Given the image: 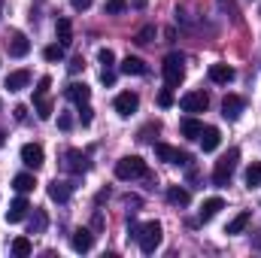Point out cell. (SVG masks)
<instances>
[{
	"instance_id": "1",
	"label": "cell",
	"mask_w": 261,
	"mask_h": 258,
	"mask_svg": "<svg viewBox=\"0 0 261 258\" xmlns=\"http://www.w3.org/2000/svg\"><path fill=\"white\" fill-rule=\"evenodd\" d=\"M237 161H240V149H228V155H222V158L216 161V167H213V186L225 189V186L231 183L234 170H237Z\"/></svg>"
},
{
	"instance_id": "2",
	"label": "cell",
	"mask_w": 261,
	"mask_h": 258,
	"mask_svg": "<svg viewBox=\"0 0 261 258\" xmlns=\"http://www.w3.org/2000/svg\"><path fill=\"white\" fill-rule=\"evenodd\" d=\"M116 176H119L122 183L143 179V176H149V167H146V161H143L140 155H125V158L116 161Z\"/></svg>"
},
{
	"instance_id": "3",
	"label": "cell",
	"mask_w": 261,
	"mask_h": 258,
	"mask_svg": "<svg viewBox=\"0 0 261 258\" xmlns=\"http://www.w3.org/2000/svg\"><path fill=\"white\" fill-rule=\"evenodd\" d=\"M161 237H164V228H161V222H146V225H140L137 243H140V249H143L146 255H152V252L161 246Z\"/></svg>"
},
{
	"instance_id": "4",
	"label": "cell",
	"mask_w": 261,
	"mask_h": 258,
	"mask_svg": "<svg viewBox=\"0 0 261 258\" xmlns=\"http://www.w3.org/2000/svg\"><path fill=\"white\" fill-rule=\"evenodd\" d=\"M161 73H164L167 88H176V85L182 82V76H186V55L170 52V55L164 58V64H161Z\"/></svg>"
},
{
	"instance_id": "5",
	"label": "cell",
	"mask_w": 261,
	"mask_h": 258,
	"mask_svg": "<svg viewBox=\"0 0 261 258\" xmlns=\"http://www.w3.org/2000/svg\"><path fill=\"white\" fill-rule=\"evenodd\" d=\"M155 155L167 164H179V167L192 164V155H186V152H179L176 146H167V143H155Z\"/></svg>"
},
{
	"instance_id": "6",
	"label": "cell",
	"mask_w": 261,
	"mask_h": 258,
	"mask_svg": "<svg viewBox=\"0 0 261 258\" xmlns=\"http://www.w3.org/2000/svg\"><path fill=\"white\" fill-rule=\"evenodd\" d=\"M61 158H64V161H61V167H64L67 173H76V176H82V173L91 167V164H88V158H85L79 149H67Z\"/></svg>"
},
{
	"instance_id": "7",
	"label": "cell",
	"mask_w": 261,
	"mask_h": 258,
	"mask_svg": "<svg viewBox=\"0 0 261 258\" xmlns=\"http://www.w3.org/2000/svg\"><path fill=\"white\" fill-rule=\"evenodd\" d=\"M179 107H182V113H206L210 97L203 91H189V94L179 97Z\"/></svg>"
},
{
	"instance_id": "8",
	"label": "cell",
	"mask_w": 261,
	"mask_h": 258,
	"mask_svg": "<svg viewBox=\"0 0 261 258\" xmlns=\"http://www.w3.org/2000/svg\"><path fill=\"white\" fill-rule=\"evenodd\" d=\"M243 107H246V100H243L240 94H225V100H222V116H225L228 122H237L240 113H243Z\"/></svg>"
},
{
	"instance_id": "9",
	"label": "cell",
	"mask_w": 261,
	"mask_h": 258,
	"mask_svg": "<svg viewBox=\"0 0 261 258\" xmlns=\"http://www.w3.org/2000/svg\"><path fill=\"white\" fill-rule=\"evenodd\" d=\"M21 161H24V167L40 170V167H43V146H37V143H24V146H21Z\"/></svg>"
},
{
	"instance_id": "10",
	"label": "cell",
	"mask_w": 261,
	"mask_h": 258,
	"mask_svg": "<svg viewBox=\"0 0 261 258\" xmlns=\"http://www.w3.org/2000/svg\"><path fill=\"white\" fill-rule=\"evenodd\" d=\"M31 210H34V207H31V203H28V197L21 194V197H15V200L9 203V210H6V222H9V225H15V222H21Z\"/></svg>"
},
{
	"instance_id": "11",
	"label": "cell",
	"mask_w": 261,
	"mask_h": 258,
	"mask_svg": "<svg viewBox=\"0 0 261 258\" xmlns=\"http://www.w3.org/2000/svg\"><path fill=\"white\" fill-rule=\"evenodd\" d=\"M137 107H140V97H137L134 91H122V94L116 97V113H119L122 119H128L130 113H137Z\"/></svg>"
},
{
	"instance_id": "12",
	"label": "cell",
	"mask_w": 261,
	"mask_h": 258,
	"mask_svg": "<svg viewBox=\"0 0 261 258\" xmlns=\"http://www.w3.org/2000/svg\"><path fill=\"white\" fill-rule=\"evenodd\" d=\"M64 97L67 100H73L76 107H82V104H88V97H91V88L85 85V82H70L64 88Z\"/></svg>"
},
{
	"instance_id": "13",
	"label": "cell",
	"mask_w": 261,
	"mask_h": 258,
	"mask_svg": "<svg viewBox=\"0 0 261 258\" xmlns=\"http://www.w3.org/2000/svg\"><path fill=\"white\" fill-rule=\"evenodd\" d=\"M28 52H31V40H28L21 31H15V34L9 37V55H12V58H24Z\"/></svg>"
},
{
	"instance_id": "14",
	"label": "cell",
	"mask_w": 261,
	"mask_h": 258,
	"mask_svg": "<svg viewBox=\"0 0 261 258\" xmlns=\"http://www.w3.org/2000/svg\"><path fill=\"white\" fill-rule=\"evenodd\" d=\"M70 246H73L76 252H88V249L94 246V234H91L88 228H79V231H73V237H70Z\"/></svg>"
},
{
	"instance_id": "15",
	"label": "cell",
	"mask_w": 261,
	"mask_h": 258,
	"mask_svg": "<svg viewBox=\"0 0 261 258\" xmlns=\"http://www.w3.org/2000/svg\"><path fill=\"white\" fill-rule=\"evenodd\" d=\"M234 67L228 64H210V82H216V85H228V82H234Z\"/></svg>"
},
{
	"instance_id": "16",
	"label": "cell",
	"mask_w": 261,
	"mask_h": 258,
	"mask_svg": "<svg viewBox=\"0 0 261 258\" xmlns=\"http://www.w3.org/2000/svg\"><path fill=\"white\" fill-rule=\"evenodd\" d=\"M9 91H21V88H28L31 85V70H12L9 76H6V82H3Z\"/></svg>"
},
{
	"instance_id": "17",
	"label": "cell",
	"mask_w": 261,
	"mask_h": 258,
	"mask_svg": "<svg viewBox=\"0 0 261 258\" xmlns=\"http://www.w3.org/2000/svg\"><path fill=\"white\" fill-rule=\"evenodd\" d=\"M219 210H225V200L222 197H206L203 203H200V213H197V222H210Z\"/></svg>"
},
{
	"instance_id": "18",
	"label": "cell",
	"mask_w": 261,
	"mask_h": 258,
	"mask_svg": "<svg viewBox=\"0 0 261 258\" xmlns=\"http://www.w3.org/2000/svg\"><path fill=\"white\" fill-rule=\"evenodd\" d=\"M70 194H73V186H70V183H64V179H52V183H49V197H52V200L67 203Z\"/></svg>"
},
{
	"instance_id": "19",
	"label": "cell",
	"mask_w": 261,
	"mask_h": 258,
	"mask_svg": "<svg viewBox=\"0 0 261 258\" xmlns=\"http://www.w3.org/2000/svg\"><path fill=\"white\" fill-rule=\"evenodd\" d=\"M197 140H200L203 152H216V149H219V143H222V134H219V128H203Z\"/></svg>"
},
{
	"instance_id": "20",
	"label": "cell",
	"mask_w": 261,
	"mask_h": 258,
	"mask_svg": "<svg viewBox=\"0 0 261 258\" xmlns=\"http://www.w3.org/2000/svg\"><path fill=\"white\" fill-rule=\"evenodd\" d=\"M249 222H252V213H249V210H243V213H237V216L228 222L225 234H243V231L249 228Z\"/></svg>"
},
{
	"instance_id": "21",
	"label": "cell",
	"mask_w": 261,
	"mask_h": 258,
	"mask_svg": "<svg viewBox=\"0 0 261 258\" xmlns=\"http://www.w3.org/2000/svg\"><path fill=\"white\" fill-rule=\"evenodd\" d=\"M125 76H146V61L143 58H137V55H128L125 61H122V67H119Z\"/></svg>"
},
{
	"instance_id": "22",
	"label": "cell",
	"mask_w": 261,
	"mask_h": 258,
	"mask_svg": "<svg viewBox=\"0 0 261 258\" xmlns=\"http://www.w3.org/2000/svg\"><path fill=\"white\" fill-rule=\"evenodd\" d=\"M167 200L173 207H189L192 203V194H189V189H182V186H167Z\"/></svg>"
},
{
	"instance_id": "23",
	"label": "cell",
	"mask_w": 261,
	"mask_h": 258,
	"mask_svg": "<svg viewBox=\"0 0 261 258\" xmlns=\"http://www.w3.org/2000/svg\"><path fill=\"white\" fill-rule=\"evenodd\" d=\"M55 37H58L61 46H70L73 43V24H70V18H58L55 21Z\"/></svg>"
},
{
	"instance_id": "24",
	"label": "cell",
	"mask_w": 261,
	"mask_h": 258,
	"mask_svg": "<svg viewBox=\"0 0 261 258\" xmlns=\"http://www.w3.org/2000/svg\"><path fill=\"white\" fill-rule=\"evenodd\" d=\"M34 186H37V179H34V173H18L15 179H12V189L18 194H28L34 192Z\"/></svg>"
},
{
	"instance_id": "25",
	"label": "cell",
	"mask_w": 261,
	"mask_h": 258,
	"mask_svg": "<svg viewBox=\"0 0 261 258\" xmlns=\"http://www.w3.org/2000/svg\"><path fill=\"white\" fill-rule=\"evenodd\" d=\"M9 249H12V255L15 258H28L31 252H34V243H31V237H15Z\"/></svg>"
},
{
	"instance_id": "26",
	"label": "cell",
	"mask_w": 261,
	"mask_h": 258,
	"mask_svg": "<svg viewBox=\"0 0 261 258\" xmlns=\"http://www.w3.org/2000/svg\"><path fill=\"white\" fill-rule=\"evenodd\" d=\"M179 131H182V137H189V140H197V137H200V131H203V125L197 122L195 116H189V119H182Z\"/></svg>"
},
{
	"instance_id": "27",
	"label": "cell",
	"mask_w": 261,
	"mask_h": 258,
	"mask_svg": "<svg viewBox=\"0 0 261 258\" xmlns=\"http://www.w3.org/2000/svg\"><path fill=\"white\" fill-rule=\"evenodd\" d=\"M34 107H37V116L46 122V119H52V113H55V107H52V100L49 97H37L34 100Z\"/></svg>"
},
{
	"instance_id": "28",
	"label": "cell",
	"mask_w": 261,
	"mask_h": 258,
	"mask_svg": "<svg viewBox=\"0 0 261 258\" xmlns=\"http://www.w3.org/2000/svg\"><path fill=\"white\" fill-rule=\"evenodd\" d=\"M46 225H49L46 213H43V210H34V219H31V231H28V234H43Z\"/></svg>"
},
{
	"instance_id": "29",
	"label": "cell",
	"mask_w": 261,
	"mask_h": 258,
	"mask_svg": "<svg viewBox=\"0 0 261 258\" xmlns=\"http://www.w3.org/2000/svg\"><path fill=\"white\" fill-rule=\"evenodd\" d=\"M246 186L249 189H258L261 186V161H252L249 170H246Z\"/></svg>"
},
{
	"instance_id": "30",
	"label": "cell",
	"mask_w": 261,
	"mask_h": 258,
	"mask_svg": "<svg viewBox=\"0 0 261 258\" xmlns=\"http://www.w3.org/2000/svg\"><path fill=\"white\" fill-rule=\"evenodd\" d=\"M64 49L67 46H61V43H52V46L43 49V58H46V61H61V58H64Z\"/></svg>"
},
{
	"instance_id": "31",
	"label": "cell",
	"mask_w": 261,
	"mask_h": 258,
	"mask_svg": "<svg viewBox=\"0 0 261 258\" xmlns=\"http://www.w3.org/2000/svg\"><path fill=\"white\" fill-rule=\"evenodd\" d=\"M103 9H107V15H122V12L128 9V3H125V0H107Z\"/></svg>"
},
{
	"instance_id": "32",
	"label": "cell",
	"mask_w": 261,
	"mask_h": 258,
	"mask_svg": "<svg viewBox=\"0 0 261 258\" xmlns=\"http://www.w3.org/2000/svg\"><path fill=\"white\" fill-rule=\"evenodd\" d=\"M49 88H52V79H49V76H43V79L37 82V88H34V100H37V97H46V94H49Z\"/></svg>"
},
{
	"instance_id": "33",
	"label": "cell",
	"mask_w": 261,
	"mask_h": 258,
	"mask_svg": "<svg viewBox=\"0 0 261 258\" xmlns=\"http://www.w3.org/2000/svg\"><path fill=\"white\" fill-rule=\"evenodd\" d=\"M158 107H161V110L173 107V91H170V88H161V91H158Z\"/></svg>"
},
{
	"instance_id": "34",
	"label": "cell",
	"mask_w": 261,
	"mask_h": 258,
	"mask_svg": "<svg viewBox=\"0 0 261 258\" xmlns=\"http://www.w3.org/2000/svg\"><path fill=\"white\" fill-rule=\"evenodd\" d=\"M97 61L103 67H113L116 64V52H113V49H100V52H97Z\"/></svg>"
},
{
	"instance_id": "35",
	"label": "cell",
	"mask_w": 261,
	"mask_h": 258,
	"mask_svg": "<svg viewBox=\"0 0 261 258\" xmlns=\"http://www.w3.org/2000/svg\"><path fill=\"white\" fill-rule=\"evenodd\" d=\"M152 37H155V28H152V24H146V28L137 34V43H140V46H146V43H152Z\"/></svg>"
},
{
	"instance_id": "36",
	"label": "cell",
	"mask_w": 261,
	"mask_h": 258,
	"mask_svg": "<svg viewBox=\"0 0 261 258\" xmlns=\"http://www.w3.org/2000/svg\"><path fill=\"white\" fill-rule=\"evenodd\" d=\"M91 119H94L91 107H88V104H82V107H79V122H82V125H91Z\"/></svg>"
},
{
	"instance_id": "37",
	"label": "cell",
	"mask_w": 261,
	"mask_h": 258,
	"mask_svg": "<svg viewBox=\"0 0 261 258\" xmlns=\"http://www.w3.org/2000/svg\"><path fill=\"white\" fill-rule=\"evenodd\" d=\"M100 82H103V85H113V82H116V73H113V67H103V70H100Z\"/></svg>"
},
{
	"instance_id": "38",
	"label": "cell",
	"mask_w": 261,
	"mask_h": 258,
	"mask_svg": "<svg viewBox=\"0 0 261 258\" xmlns=\"http://www.w3.org/2000/svg\"><path fill=\"white\" fill-rule=\"evenodd\" d=\"M58 128H61V131L73 128V116H70V113H61V116H58Z\"/></svg>"
},
{
	"instance_id": "39",
	"label": "cell",
	"mask_w": 261,
	"mask_h": 258,
	"mask_svg": "<svg viewBox=\"0 0 261 258\" xmlns=\"http://www.w3.org/2000/svg\"><path fill=\"white\" fill-rule=\"evenodd\" d=\"M91 3H94V0H70V6H73L76 12H85V9H88Z\"/></svg>"
},
{
	"instance_id": "40",
	"label": "cell",
	"mask_w": 261,
	"mask_h": 258,
	"mask_svg": "<svg viewBox=\"0 0 261 258\" xmlns=\"http://www.w3.org/2000/svg\"><path fill=\"white\" fill-rule=\"evenodd\" d=\"M79 70H85V61H82V55H76V58L70 61V73H79Z\"/></svg>"
},
{
	"instance_id": "41",
	"label": "cell",
	"mask_w": 261,
	"mask_h": 258,
	"mask_svg": "<svg viewBox=\"0 0 261 258\" xmlns=\"http://www.w3.org/2000/svg\"><path fill=\"white\" fill-rule=\"evenodd\" d=\"M137 234H140V225H137L134 219H128V237H134V240H137Z\"/></svg>"
},
{
	"instance_id": "42",
	"label": "cell",
	"mask_w": 261,
	"mask_h": 258,
	"mask_svg": "<svg viewBox=\"0 0 261 258\" xmlns=\"http://www.w3.org/2000/svg\"><path fill=\"white\" fill-rule=\"evenodd\" d=\"M219 6H222V9H228L231 15H237V6H234V0H219Z\"/></svg>"
},
{
	"instance_id": "43",
	"label": "cell",
	"mask_w": 261,
	"mask_h": 258,
	"mask_svg": "<svg viewBox=\"0 0 261 258\" xmlns=\"http://www.w3.org/2000/svg\"><path fill=\"white\" fill-rule=\"evenodd\" d=\"M12 113H15V119H18V122H24V119H28V107H15Z\"/></svg>"
},
{
	"instance_id": "44",
	"label": "cell",
	"mask_w": 261,
	"mask_h": 258,
	"mask_svg": "<svg viewBox=\"0 0 261 258\" xmlns=\"http://www.w3.org/2000/svg\"><path fill=\"white\" fill-rule=\"evenodd\" d=\"M146 3H149V0H134V6H137V9H146Z\"/></svg>"
},
{
	"instance_id": "45",
	"label": "cell",
	"mask_w": 261,
	"mask_h": 258,
	"mask_svg": "<svg viewBox=\"0 0 261 258\" xmlns=\"http://www.w3.org/2000/svg\"><path fill=\"white\" fill-rule=\"evenodd\" d=\"M0 146H3V134H0Z\"/></svg>"
}]
</instances>
